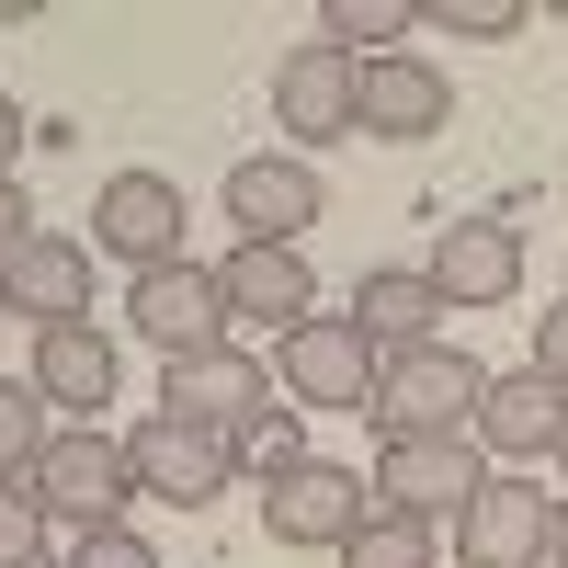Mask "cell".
I'll list each match as a JSON object with an SVG mask.
<instances>
[{
    "instance_id": "obj_14",
    "label": "cell",
    "mask_w": 568,
    "mask_h": 568,
    "mask_svg": "<svg viewBox=\"0 0 568 568\" xmlns=\"http://www.w3.org/2000/svg\"><path fill=\"white\" fill-rule=\"evenodd\" d=\"M557 420H568V387H546L535 364H511V375H489V387H478L466 444L500 455V466H535V455H557Z\"/></svg>"
},
{
    "instance_id": "obj_26",
    "label": "cell",
    "mask_w": 568,
    "mask_h": 568,
    "mask_svg": "<svg viewBox=\"0 0 568 568\" xmlns=\"http://www.w3.org/2000/svg\"><path fill=\"white\" fill-rule=\"evenodd\" d=\"M69 568H160V546L136 524H103V535H69Z\"/></svg>"
},
{
    "instance_id": "obj_29",
    "label": "cell",
    "mask_w": 568,
    "mask_h": 568,
    "mask_svg": "<svg viewBox=\"0 0 568 568\" xmlns=\"http://www.w3.org/2000/svg\"><path fill=\"white\" fill-rule=\"evenodd\" d=\"M23 136H34V125H23V103H12V91H0V182H12V160H23Z\"/></svg>"
},
{
    "instance_id": "obj_7",
    "label": "cell",
    "mask_w": 568,
    "mask_h": 568,
    "mask_svg": "<svg viewBox=\"0 0 568 568\" xmlns=\"http://www.w3.org/2000/svg\"><path fill=\"white\" fill-rule=\"evenodd\" d=\"M546 489L535 478H511V466H489L478 489H466L455 511V568H546Z\"/></svg>"
},
{
    "instance_id": "obj_6",
    "label": "cell",
    "mask_w": 568,
    "mask_h": 568,
    "mask_svg": "<svg viewBox=\"0 0 568 568\" xmlns=\"http://www.w3.org/2000/svg\"><path fill=\"white\" fill-rule=\"evenodd\" d=\"M125 329H136L160 364L216 353V342H227V296H216V273H205V262H160V273H136V284H125Z\"/></svg>"
},
{
    "instance_id": "obj_19",
    "label": "cell",
    "mask_w": 568,
    "mask_h": 568,
    "mask_svg": "<svg viewBox=\"0 0 568 568\" xmlns=\"http://www.w3.org/2000/svg\"><path fill=\"white\" fill-rule=\"evenodd\" d=\"M444 296H433V273H364L353 284V329L375 353H420V342H444Z\"/></svg>"
},
{
    "instance_id": "obj_1",
    "label": "cell",
    "mask_w": 568,
    "mask_h": 568,
    "mask_svg": "<svg viewBox=\"0 0 568 568\" xmlns=\"http://www.w3.org/2000/svg\"><path fill=\"white\" fill-rule=\"evenodd\" d=\"M478 387H489V364L466 353V342H420V353H387V364H375V398H364V420H375L387 444H420V433H466Z\"/></svg>"
},
{
    "instance_id": "obj_31",
    "label": "cell",
    "mask_w": 568,
    "mask_h": 568,
    "mask_svg": "<svg viewBox=\"0 0 568 568\" xmlns=\"http://www.w3.org/2000/svg\"><path fill=\"white\" fill-rule=\"evenodd\" d=\"M557 466H568V420H557Z\"/></svg>"
},
{
    "instance_id": "obj_12",
    "label": "cell",
    "mask_w": 568,
    "mask_h": 568,
    "mask_svg": "<svg viewBox=\"0 0 568 568\" xmlns=\"http://www.w3.org/2000/svg\"><path fill=\"white\" fill-rule=\"evenodd\" d=\"M489 478V455L466 433H420V444H387L375 455V500L409 511V524H444V511H466V489Z\"/></svg>"
},
{
    "instance_id": "obj_16",
    "label": "cell",
    "mask_w": 568,
    "mask_h": 568,
    "mask_svg": "<svg viewBox=\"0 0 568 568\" xmlns=\"http://www.w3.org/2000/svg\"><path fill=\"white\" fill-rule=\"evenodd\" d=\"M0 318H34V329L91 318V251H80V240H58V227H34V240L0 262Z\"/></svg>"
},
{
    "instance_id": "obj_24",
    "label": "cell",
    "mask_w": 568,
    "mask_h": 568,
    "mask_svg": "<svg viewBox=\"0 0 568 568\" xmlns=\"http://www.w3.org/2000/svg\"><path fill=\"white\" fill-rule=\"evenodd\" d=\"M420 23H444V34H466V45H500V34H524L535 12H524V0H433Z\"/></svg>"
},
{
    "instance_id": "obj_25",
    "label": "cell",
    "mask_w": 568,
    "mask_h": 568,
    "mask_svg": "<svg viewBox=\"0 0 568 568\" xmlns=\"http://www.w3.org/2000/svg\"><path fill=\"white\" fill-rule=\"evenodd\" d=\"M0 568H45V511L23 478H0Z\"/></svg>"
},
{
    "instance_id": "obj_10",
    "label": "cell",
    "mask_w": 568,
    "mask_h": 568,
    "mask_svg": "<svg viewBox=\"0 0 568 568\" xmlns=\"http://www.w3.org/2000/svg\"><path fill=\"white\" fill-rule=\"evenodd\" d=\"M91 251H114L136 273L182 262V182L171 171H114L103 194H91Z\"/></svg>"
},
{
    "instance_id": "obj_23",
    "label": "cell",
    "mask_w": 568,
    "mask_h": 568,
    "mask_svg": "<svg viewBox=\"0 0 568 568\" xmlns=\"http://www.w3.org/2000/svg\"><path fill=\"white\" fill-rule=\"evenodd\" d=\"M58 444V420H45V398H34V375L23 387H0V478H34V455Z\"/></svg>"
},
{
    "instance_id": "obj_4",
    "label": "cell",
    "mask_w": 568,
    "mask_h": 568,
    "mask_svg": "<svg viewBox=\"0 0 568 568\" xmlns=\"http://www.w3.org/2000/svg\"><path fill=\"white\" fill-rule=\"evenodd\" d=\"M375 364H387V353H375L353 318H296V329L273 342V375H284V398H296V409H353V420H364Z\"/></svg>"
},
{
    "instance_id": "obj_18",
    "label": "cell",
    "mask_w": 568,
    "mask_h": 568,
    "mask_svg": "<svg viewBox=\"0 0 568 568\" xmlns=\"http://www.w3.org/2000/svg\"><path fill=\"white\" fill-rule=\"evenodd\" d=\"M216 296H227V318H273V329H296V318H318V273H307V251L240 240V251L216 262Z\"/></svg>"
},
{
    "instance_id": "obj_5",
    "label": "cell",
    "mask_w": 568,
    "mask_h": 568,
    "mask_svg": "<svg viewBox=\"0 0 568 568\" xmlns=\"http://www.w3.org/2000/svg\"><path fill=\"white\" fill-rule=\"evenodd\" d=\"M364 511H375V489L353 478V466H329V455L262 478V524H273V546H296V557H342V535L364 524Z\"/></svg>"
},
{
    "instance_id": "obj_8",
    "label": "cell",
    "mask_w": 568,
    "mask_h": 568,
    "mask_svg": "<svg viewBox=\"0 0 568 568\" xmlns=\"http://www.w3.org/2000/svg\"><path fill=\"white\" fill-rule=\"evenodd\" d=\"M125 478H136V500H227V478H240V455H227V433H194V420H136L125 433Z\"/></svg>"
},
{
    "instance_id": "obj_30",
    "label": "cell",
    "mask_w": 568,
    "mask_h": 568,
    "mask_svg": "<svg viewBox=\"0 0 568 568\" xmlns=\"http://www.w3.org/2000/svg\"><path fill=\"white\" fill-rule=\"evenodd\" d=\"M546 557H557V568H568V500H557V511H546Z\"/></svg>"
},
{
    "instance_id": "obj_28",
    "label": "cell",
    "mask_w": 568,
    "mask_h": 568,
    "mask_svg": "<svg viewBox=\"0 0 568 568\" xmlns=\"http://www.w3.org/2000/svg\"><path fill=\"white\" fill-rule=\"evenodd\" d=\"M34 240V205H23V182H0V262H12Z\"/></svg>"
},
{
    "instance_id": "obj_27",
    "label": "cell",
    "mask_w": 568,
    "mask_h": 568,
    "mask_svg": "<svg viewBox=\"0 0 568 568\" xmlns=\"http://www.w3.org/2000/svg\"><path fill=\"white\" fill-rule=\"evenodd\" d=\"M535 375H546V387H568V296L535 318Z\"/></svg>"
},
{
    "instance_id": "obj_20",
    "label": "cell",
    "mask_w": 568,
    "mask_h": 568,
    "mask_svg": "<svg viewBox=\"0 0 568 568\" xmlns=\"http://www.w3.org/2000/svg\"><path fill=\"white\" fill-rule=\"evenodd\" d=\"M342 568H433V524H409V511L375 500L364 524L342 535Z\"/></svg>"
},
{
    "instance_id": "obj_15",
    "label": "cell",
    "mask_w": 568,
    "mask_h": 568,
    "mask_svg": "<svg viewBox=\"0 0 568 568\" xmlns=\"http://www.w3.org/2000/svg\"><path fill=\"white\" fill-rule=\"evenodd\" d=\"M455 125V80L420 58V45H398V58H364V136H387V149H420V136Z\"/></svg>"
},
{
    "instance_id": "obj_11",
    "label": "cell",
    "mask_w": 568,
    "mask_h": 568,
    "mask_svg": "<svg viewBox=\"0 0 568 568\" xmlns=\"http://www.w3.org/2000/svg\"><path fill=\"white\" fill-rule=\"evenodd\" d=\"M318 160H296V149H251L240 171H227V227L240 240H273V251H296L307 227H318Z\"/></svg>"
},
{
    "instance_id": "obj_22",
    "label": "cell",
    "mask_w": 568,
    "mask_h": 568,
    "mask_svg": "<svg viewBox=\"0 0 568 568\" xmlns=\"http://www.w3.org/2000/svg\"><path fill=\"white\" fill-rule=\"evenodd\" d=\"M227 455H240L251 478H284V466H307V409H251L240 433H227Z\"/></svg>"
},
{
    "instance_id": "obj_13",
    "label": "cell",
    "mask_w": 568,
    "mask_h": 568,
    "mask_svg": "<svg viewBox=\"0 0 568 568\" xmlns=\"http://www.w3.org/2000/svg\"><path fill=\"white\" fill-rule=\"evenodd\" d=\"M251 409H273V375L240 353V342H216V353H182L160 364V420H194V433H240Z\"/></svg>"
},
{
    "instance_id": "obj_21",
    "label": "cell",
    "mask_w": 568,
    "mask_h": 568,
    "mask_svg": "<svg viewBox=\"0 0 568 568\" xmlns=\"http://www.w3.org/2000/svg\"><path fill=\"white\" fill-rule=\"evenodd\" d=\"M420 12H409V0H329V23H318V45H342V58L364 69V45H375V58H398V34H409Z\"/></svg>"
},
{
    "instance_id": "obj_2",
    "label": "cell",
    "mask_w": 568,
    "mask_h": 568,
    "mask_svg": "<svg viewBox=\"0 0 568 568\" xmlns=\"http://www.w3.org/2000/svg\"><path fill=\"white\" fill-rule=\"evenodd\" d=\"M34 511L45 524H69V535H103V524H125V500H136V478H125V444L103 433V420H69L58 444L34 455Z\"/></svg>"
},
{
    "instance_id": "obj_3",
    "label": "cell",
    "mask_w": 568,
    "mask_h": 568,
    "mask_svg": "<svg viewBox=\"0 0 568 568\" xmlns=\"http://www.w3.org/2000/svg\"><path fill=\"white\" fill-rule=\"evenodd\" d=\"M273 125L296 136V160L329 149V136H364V69L342 58V45H284L273 58Z\"/></svg>"
},
{
    "instance_id": "obj_9",
    "label": "cell",
    "mask_w": 568,
    "mask_h": 568,
    "mask_svg": "<svg viewBox=\"0 0 568 568\" xmlns=\"http://www.w3.org/2000/svg\"><path fill=\"white\" fill-rule=\"evenodd\" d=\"M433 296L444 307H511L524 296V227L511 216H455V227H433Z\"/></svg>"
},
{
    "instance_id": "obj_17",
    "label": "cell",
    "mask_w": 568,
    "mask_h": 568,
    "mask_svg": "<svg viewBox=\"0 0 568 568\" xmlns=\"http://www.w3.org/2000/svg\"><path fill=\"white\" fill-rule=\"evenodd\" d=\"M114 387H125V353L103 342L91 318H58V329H34V398L45 409H114Z\"/></svg>"
}]
</instances>
